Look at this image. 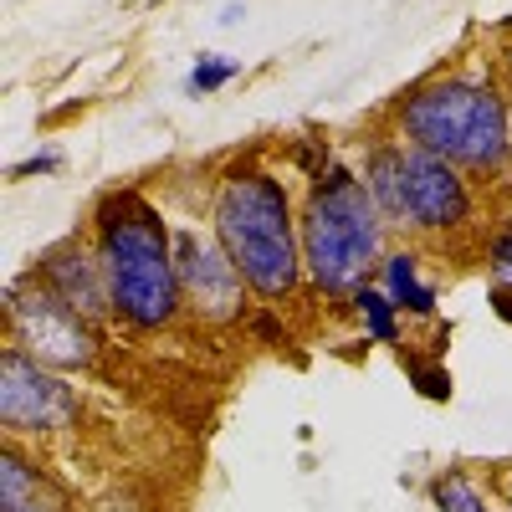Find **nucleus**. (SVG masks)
<instances>
[{
    "instance_id": "f257e3e1",
    "label": "nucleus",
    "mask_w": 512,
    "mask_h": 512,
    "mask_svg": "<svg viewBox=\"0 0 512 512\" xmlns=\"http://www.w3.org/2000/svg\"><path fill=\"white\" fill-rule=\"evenodd\" d=\"M210 231H216V241L226 246V256L262 308L287 313V303L308 292L297 195L256 154L231 159L210 185Z\"/></svg>"
},
{
    "instance_id": "f03ea898",
    "label": "nucleus",
    "mask_w": 512,
    "mask_h": 512,
    "mask_svg": "<svg viewBox=\"0 0 512 512\" xmlns=\"http://www.w3.org/2000/svg\"><path fill=\"white\" fill-rule=\"evenodd\" d=\"M384 128L451 159L477 185L512 175V98L487 67H446L410 82L384 113Z\"/></svg>"
},
{
    "instance_id": "7ed1b4c3",
    "label": "nucleus",
    "mask_w": 512,
    "mask_h": 512,
    "mask_svg": "<svg viewBox=\"0 0 512 512\" xmlns=\"http://www.w3.org/2000/svg\"><path fill=\"white\" fill-rule=\"evenodd\" d=\"M88 236L113 292V323L134 338H159L185 318L180 267H175V226L134 185L103 190L93 200Z\"/></svg>"
},
{
    "instance_id": "20e7f679",
    "label": "nucleus",
    "mask_w": 512,
    "mask_h": 512,
    "mask_svg": "<svg viewBox=\"0 0 512 512\" xmlns=\"http://www.w3.org/2000/svg\"><path fill=\"white\" fill-rule=\"evenodd\" d=\"M303 221V272L318 303H349V297L379 277V262L390 256V226L369 200L359 169L349 159H333L328 169L297 195Z\"/></svg>"
},
{
    "instance_id": "39448f33",
    "label": "nucleus",
    "mask_w": 512,
    "mask_h": 512,
    "mask_svg": "<svg viewBox=\"0 0 512 512\" xmlns=\"http://www.w3.org/2000/svg\"><path fill=\"white\" fill-rule=\"evenodd\" d=\"M359 180L379 205L384 226L415 241H451L477 226V180L431 149H415L400 134L379 128L359 144Z\"/></svg>"
},
{
    "instance_id": "423d86ee",
    "label": "nucleus",
    "mask_w": 512,
    "mask_h": 512,
    "mask_svg": "<svg viewBox=\"0 0 512 512\" xmlns=\"http://www.w3.org/2000/svg\"><path fill=\"white\" fill-rule=\"evenodd\" d=\"M6 344L72 379V374H88L103 364L108 328L72 313L52 287H41L31 272H21L6 287Z\"/></svg>"
},
{
    "instance_id": "0eeeda50",
    "label": "nucleus",
    "mask_w": 512,
    "mask_h": 512,
    "mask_svg": "<svg viewBox=\"0 0 512 512\" xmlns=\"http://www.w3.org/2000/svg\"><path fill=\"white\" fill-rule=\"evenodd\" d=\"M175 267H180V297H185V318L200 328H236L246 323L251 308V287L216 241V231L200 226H175Z\"/></svg>"
},
{
    "instance_id": "6e6552de",
    "label": "nucleus",
    "mask_w": 512,
    "mask_h": 512,
    "mask_svg": "<svg viewBox=\"0 0 512 512\" xmlns=\"http://www.w3.org/2000/svg\"><path fill=\"white\" fill-rule=\"evenodd\" d=\"M82 420V400L72 379L26 359L21 349H0V431L11 441H41L62 436Z\"/></svg>"
},
{
    "instance_id": "1a4fd4ad",
    "label": "nucleus",
    "mask_w": 512,
    "mask_h": 512,
    "mask_svg": "<svg viewBox=\"0 0 512 512\" xmlns=\"http://www.w3.org/2000/svg\"><path fill=\"white\" fill-rule=\"evenodd\" d=\"M41 287H52L72 313H82L98 328H118L113 323V292H108V272L98 262V246L88 231H67L62 241L41 246V256L26 267Z\"/></svg>"
},
{
    "instance_id": "9d476101",
    "label": "nucleus",
    "mask_w": 512,
    "mask_h": 512,
    "mask_svg": "<svg viewBox=\"0 0 512 512\" xmlns=\"http://www.w3.org/2000/svg\"><path fill=\"white\" fill-rule=\"evenodd\" d=\"M0 512H77L72 492L26 441L0 446Z\"/></svg>"
},
{
    "instance_id": "9b49d317",
    "label": "nucleus",
    "mask_w": 512,
    "mask_h": 512,
    "mask_svg": "<svg viewBox=\"0 0 512 512\" xmlns=\"http://www.w3.org/2000/svg\"><path fill=\"white\" fill-rule=\"evenodd\" d=\"M374 282L390 292V303H395L410 323H436V318H441V292H436L431 277H425L420 246H390V256L379 262V277H374Z\"/></svg>"
},
{
    "instance_id": "f8f14e48",
    "label": "nucleus",
    "mask_w": 512,
    "mask_h": 512,
    "mask_svg": "<svg viewBox=\"0 0 512 512\" xmlns=\"http://www.w3.org/2000/svg\"><path fill=\"white\" fill-rule=\"evenodd\" d=\"M354 318H359V328H364V338L369 344H384V349H405V313L390 303V292H384L379 282H364L349 303H344Z\"/></svg>"
},
{
    "instance_id": "ddd939ff",
    "label": "nucleus",
    "mask_w": 512,
    "mask_h": 512,
    "mask_svg": "<svg viewBox=\"0 0 512 512\" xmlns=\"http://www.w3.org/2000/svg\"><path fill=\"white\" fill-rule=\"evenodd\" d=\"M400 369L410 374V390H420V400L446 405L456 395V379L441 364V354H410V349H400Z\"/></svg>"
},
{
    "instance_id": "4468645a",
    "label": "nucleus",
    "mask_w": 512,
    "mask_h": 512,
    "mask_svg": "<svg viewBox=\"0 0 512 512\" xmlns=\"http://www.w3.org/2000/svg\"><path fill=\"white\" fill-rule=\"evenodd\" d=\"M431 507H436V512H492L487 492L466 477L461 466H451V472H441V477L431 482Z\"/></svg>"
},
{
    "instance_id": "2eb2a0df",
    "label": "nucleus",
    "mask_w": 512,
    "mask_h": 512,
    "mask_svg": "<svg viewBox=\"0 0 512 512\" xmlns=\"http://www.w3.org/2000/svg\"><path fill=\"white\" fill-rule=\"evenodd\" d=\"M236 77H241V62H236V57H226V52H200V57L190 62L185 93H190V98H210V93H221L226 82H236Z\"/></svg>"
},
{
    "instance_id": "dca6fc26",
    "label": "nucleus",
    "mask_w": 512,
    "mask_h": 512,
    "mask_svg": "<svg viewBox=\"0 0 512 512\" xmlns=\"http://www.w3.org/2000/svg\"><path fill=\"white\" fill-rule=\"evenodd\" d=\"M482 262H487V282H502V287H512V216H507V221H497V226L487 231Z\"/></svg>"
},
{
    "instance_id": "f3484780",
    "label": "nucleus",
    "mask_w": 512,
    "mask_h": 512,
    "mask_svg": "<svg viewBox=\"0 0 512 512\" xmlns=\"http://www.w3.org/2000/svg\"><path fill=\"white\" fill-rule=\"evenodd\" d=\"M67 159H62V149L57 144H47V149H36V154H26L21 164H11V180L21 185V180H36V175H57Z\"/></svg>"
},
{
    "instance_id": "a211bd4d",
    "label": "nucleus",
    "mask_w": 512,
    "mask_h": 512,
    "mask_svg": "<svg viewBox=\"0 0 512 512\" xmlns=\"http://www.w3.org/2000/svg\"><path fill=\"white\" fill-rule=\"evenodd\" d=\"M487 303H492V313L512 328V287H502V282H487Z\"/></svg>"
},
{
    "instance_id": "6ab92c4d",
    "label": "nucleus",
    "mask_w": 512,
    "mask_h": 512,
    "mask_svg": "<svg viewBox=\"0 0 512 512\" xmlns=\"http://www.w3.org/2000/svg\"><path fill=\"white\" fill-rule=\"evenodd\" d=\"M93 512H144L134 497H123V492H113V497H103V502H93Z\"/></svg>"
},
{
    "instance_id": "aec40b11",
    "label": "nucleus",
    "mask_w": 512,
    "mask_h": 512,
    "mask_svg": "<svg viewBox=\"0 0 512 512\" xmlns=\"http://www.w3.org/2000/svg\"><path fill=\"white\" fill-rule=\"evenodd\" d=\"M502 492H507V512H512V472L502 477Z\"/></svg>"
}]
</instances>
